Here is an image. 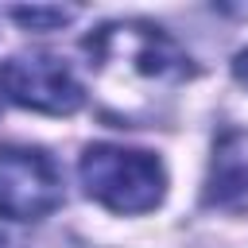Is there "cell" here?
I'll return each instance as SVG.
<instances>
[{
	"instance_id": "cell-1",
	"label": "cell",
	"mask_w": 248,
	"mask_h": 248,
	"mask_svg": "<svg viewBox=\"0 0 248 248\" xmlns=\"http://www.w3.org/2000/svg\"><path fill=\"white\" fill-rule=\"evenodd\" d=\"M93 93L120 128L151 124L174 93L194 78V58L182 43L147 19H108L81 43Z\"/></svg>"
},
{
	"instance_id": "cell-2",
	"label": "cell",
	"mask_w": 248,
	"mask_h": 248,
	"mask_svg": "<svg viewBox=\"0 0 248 248\" xmlns=\"http://www.w3.org/2000/svg\"><path fill=\"white\" fill-rule=\"evenodd\" d=\"M85 198L120 217L151 213L167 198V167L155 151L124 143H89L78 159Z\"/></svg>"
},
{
	"instance_id": "cell-3",
	"label": "cell",
	"mask_w": 248,
	"mask_h": 248,
	"mask_svg": "<svg viewBox=\"0 0 248 248\" xmlns=\"http://www.w3.org/2000/svg\"><path fill=\"white\" fill-rule=\"evenodd\" d=\"M0 97L31 112L70 116L85 105V85L66 58L50 50H19L0 62Z\"/></svg>"
},
{
	"instance_id": "cell-4",
	"label": "cell",
	"mask_w": 248,
	"mask_h": 248,
	"mask_svg": "<svg viewBox=\"0 0 248 248\" xmlns=\"http://www.w3.org/2000/svg\"><path fill=\"white\" fill-rule=\"evenodd\" d=\"M58 163L31 143H0V217L43 221L62 205Z\"/></svg>"
},
{
	"instance_id": "cell-5",
	"label": "cell",
	"mask_w": 248,
	"mask_h": 248,
	"mask_svg": "<svg viewBox=\"0 0 248 248\" xmlns=\"http://www.w3.org/2000/svg\"><path fill=\"white\" fill-rule=\"evenodd\" d=\"M202 202L221 213L248 209V128H221L213 136Z\"/></svg>"
},
{
	"instance_id": "cell-6",
	"label": "cell",
	"mask_w": 248,
	"mask_h": 248,
	"mask_svg": "<svg viewBox=\"0 0 248 248\" xmlns=\"http://www.w3.org/2000/svg\"><path fill=\"white\" fill-rule=\"evenodd\" d=\"M19 27H27V31H58V27H66L74 16H78V8H58V4H31V8H12L8 12Z\"/></svg>"
},
{
	"instance_id": "cell-7",
	"label": "cell",
	"mask_w": 248,
	"mask_h": 248,
	"mask_svg": "<svg viewBox=\"0 0 248 248\" xmlns=\"http://www.w3.org/2000/svg\"><path fill=\"white\" fill-rule=\"evenodd\" d=\"M232 78H236V81H240V85L248 89V46L232 54Z\"/></svg>"
},
{
	"instance_id": "cell-8",
	"label": "cell",
	"mask_w": 248,
	"mask_h": 248,
	"mask_svg": "<svg viewBox=\"0 0 248 248\" xmlns=\"http://www.w3.org/2000/svg\"><path fill=\"white\" fill-rule=\"evenodd\" d=\"M0 248H19L12 236V221H4V217H0Z\"/></svg>"
}]
</instances>
